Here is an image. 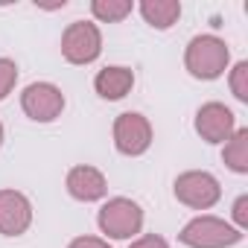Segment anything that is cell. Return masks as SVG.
I'll return each mask as SVG.
<instances>
[{"instance_id": "cell-1", "label": "cell", "mask_w": 248, "mask_h": 248, "mask_svg": "<svg viewBox=\"0 0 248 248\" xmlns=\"http://www.w3.org/2000/svg\"><path fill=\"white\" fill-rule=\"evenodd\" d=\"M184 67L193 79L213 82L231 67V47L219 35H196L184 50Z\"/></svg>"}, {"instance_id": "cell-6", "label": "cell", "mask_w": 248, "mask_h": 248, "mask_svg": "<svg viewBox=\"0 0 248 248\" xmlns=\"http://www.w3.org/2000/svg\"><path fill=\"white\" fill-rule=\"evenodd\" d=\"M102 53V32L93 21H73L62 32V56L70 64H93Z\"/></svg>"}, {"instance_id": "cell-12", "label": "cell", "mask_w": 248, "mask_h": 248, "mask_svg": "<svg viewBox=\"0 0 248 248\" xmlns=\"http://www.w3.org/2000/svg\"><path fill=\"white\" fill-rule=\"evenodd\" d=\"M140 15L152 30H172L181 18V3L178 0H140Z\"/></svg>"}, {"instance_id": "cell-19", "label": "cell", "mask_w": 248, "mask_h": 248, "mask_svg": "<svg viewBox=\"0 0 248 248\" xmlns=\"http://www.w3.org/2000/svg\"><path fill=\"white\" fill-rule=\"evenodd\" d=\"M67 248H111V245H108V239H102V236H88V233H82V236L70 239Z\"/></svg>"}, {"instance_id": "cell-18", "label": "cell", "mask_w": 248, "mask_h": 248, "mask_svg": "<svg viewBox=\"0 0 248 248\" xmlns=\"http://www.w3.org/2000/svg\"><path fill=\"white\" fill-rule=\"evenodd\" d=\"M129 248H170V242L164 236H158V233H140V236L132 239Z\"/></svg>"}, {"instance_id": "cell-16", "label": "cell", "mask_w": 248, "mask_h": 248, "mask_svg": "<svg viewBox=\"0 0 248 248\" xmlns=\"http://www.w3.org/2000/svg\"><path fill=\"white\" fill-rule=\"evenodd\" d=\"M15 85H18V64L3 56L0 59V102L15 91Z\"/></svg>"}, {"instance_id": "cell-8", "label": "cell", "mask_w": 248, "mask_h": 248, "mask_svg": "<svg viewBox=\"0 0 248 248\" xmlns=\"http://www.w3.org/2000/svg\"><path fill=\"white\" fill-rule=\"evenodd\" d=\"M196 135L210 143V146H219L225 143L233 132H236V114L225 105V102H204L199 111H196Z\"/></svg>"}, {"instance_id": "cell-5", "label": "cell", "mask_w": 248, "mask_h": 248, "mask_svg": "<svg viewBox=\"0 0 248 248\" xmlns=\"http://www.w3.org/2000/svg\"><path fill=\"white\" fill-rule=\"evenodd\" d=\"M114 146L120 155H129V158H140L149 152L152 140H155V132H152V123L138 114V111H123L117 120H114Z\"/></svg>"}, {"instance_id": "cell-15", "label": "cell", "mask_w": 248, "mask_h": 248, "mask_svg": "<svg viewBox=\"0 0 248 248\" xmlns=\"http://www.w3.org/2000/svg\"><path fill=\"white\" fill-rule=\"evenodd\" d=\"M228 85H231V93H233L239 102H248V62H236V64L231 67Z\"/></svg>"}, {"instance_id": "cell-13", "label": "cell", "mask_w": 248, "mask_h": 248, "mask_svg": "<svg viewBox=\"0 0 248 248\" xmlns=\"http://www.w3.org/2000/svg\"><path fill=\"white\" fill-rule=\"evenodd\" d=\"M222 161L231 172L236 175H248V129H236L222 149Z\"/></svg>"}, {"instance_id": "cell-2", "label": "cell", "mask_w": 248, "mask_h": 248, "mask_svg": "<svg viewBox=\"0 0 248 248\" xmlns=\"http://www.w3.org/2000/svg\"><path fill=\"white\" fill-rule=\"evenodd\" d=\"M143 219H146L143 207L129 196L108 199L96 213V225L108 239H135L143 231Z\"/></svg>"}, {"instance_id": "cell-9", "label": "cell", "mask_w": 248, "mask_h": 248, "mask_svg": "<svg viewBox=\"0 0 248 248\" xmlns=\"http://www.w3.org/2000/svg\"><path fill=\"white\" fill-rule=\"evenodd\" d=\"M32 225V202L12 187L0 190V233L3 236H24Z\"/></svg>"}, {"instance_id": "cell-20", "label": "cell", "mask_w": 248, "mask_h": 248, "mask_svg": "<svg viewBox=\"0 0 248 248\" xmlns=\"http://www.w3.org/2000/svg\"><path fill=\"white\" fill-rule=\"evenodd\" d=\"M3 140H6V132H3V123H0V146H3Z\"/></svg>"}, {"instance_id": "cell-14", "label": "cell", "mask_w": 248, "mask_h": 248, "mask_svg": "<svg viewBox=\"0 0 248 248\" xmlns=\"http://www.w3.org/2000/svg\"><path fill=\"white\" fill-rule=\"evenodd\" d=\"M135 3L132 0H93L91 3V15L99 24H120L132 15Z\"/></svg>"}, {"instance_id": "cell-7", "label": "cell", "mask_w": 248, "mask_h": 248, "mask_svg": "<svg viewBox=\"0 0 248 248\" xmlns=\"http://www.w3.org/2000/svg\"><path fill=\"white\" fill-rule=\"evenodd\" d=\"M21 108L32 123H53L64 111V93L53 82H32L21 93Z\"/></svg>"}, {"instance_id": "cell-10", "label": "cell", "mask_w": 248, "mask_h": 248, "mask_svg": "<svg viewBox=\"0 0 248 248\" xmlns=\"http://www.w3.org/2000/svg\"><path fill=\"white\" fill-rule=\"evenodd\" d=\"M64 187H67L70 199L91 204V202L105 199V193H108V178H105L102 170H96V167H91V164H76V167L67 170Z\"/></svg>"}, {"instance_id": "cell-17", "label": "cell", "mask_w": 248, "mask_h": 248, "mask_svg": "<svg viewBox=\"0 0 248 248\" xmlns=\"http://www.w3.org/2000/svg\"><path fill=\"white\" fill-rule=\"evenodd\" d=\"M231 216H233V222H236V225H233L236 231H245V228H248V196H245V193L233 202Z\"/></svg>"}, {"instance_id": "cell-11", "label": "cell", "mask_w": 248, "mask_h": 248, "mask_svg": "<svg viewBox=\"0 0 248 248\" xmlns=\"http://www.w3.org/2000/svg\"><path fill=\"white\" fill-rule=\"evenodd\" d=\"M132 88H135V70L126 67V64H108L93 76V91L108 102L129 96Z\"/></svg>"}, {"instance_id": "cell-3", "label": "cell", "mask_w": 248, "mask_h": 248, "mask_svg": "<svg viewBox=\"0 0 248 248\" xmlns=\"http://www.w3.org/2000/svg\"><path fill=\"white\" fill-rule=\"evenodd\" d=\"M178 242L187 248H231L242 242V231H236L231 222L219 216L199 213L178 231Z\"/></svg>"}, {"instance_id": "cell-4", "label": "cell", "mask_w": 248, "mask_h": 248, "mask_svg": "<svg viewBox=\"0 0 248 248\" xmlns=\"http://www.w3.org/2000/svg\"><path fill=\"white\" fill-rule=\"evenodd\" d=\"M175 199L190 207V210H210L213 204H219L222 199V184L213 172L207 170H187L175 178L172 184Z\"/></svg>"}]
</instances>
